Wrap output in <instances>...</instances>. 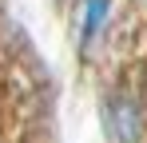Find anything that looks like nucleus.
<instances>
[{
	"label": "nucleus",
	"instance_id": "1",
	"mask_svg": "<svg viewBox=\"0 0 147 143\" xmlns=\"http://www.w3.org/2000/svg\"><path fill=\"white\" fill-rule=\"evenodd\" d=\"M99 127H103L107 143H143L147 115H143L139 95H131L127 88L103 92V99H99Z\"/></svg>",
	"mask_w": 147,
	"mask_h": 143
},
{
	"label": "nucleus",
	"instance_id": "2",
	"mask_svg": "<svg viewBox=\"0 0 147 143\" xmlns=\"http://www.w3.org/2000/svg\"><path fill=\"white\" fill-rule=\"evenodd\" d=\"M107 16H111V0H84V4H80V48H84V52L99 40Z\"/></svg>",
	"mask_w": 147,
	"mask_h": 143
}]
</instances>
